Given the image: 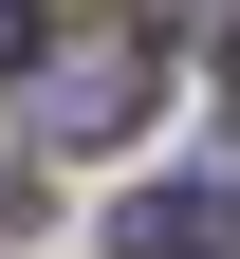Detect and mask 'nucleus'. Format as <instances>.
Listing matches in <instances>:
<instances>
[{
    "label": "nucleus",
    "instance_id": "f257e3e1",
    "mask_svg": "<svg viewBox=\"0 0 240 259\" xmlns=\"http://www.w3.org/2000/svg\"><path fill=\"white\" fill-rule=\"evenodd\" d=\"M148 93H166V37H148V19L37 37V130H56V148H129V130H148Z\"/></svg>",
    "mask_w": 240,
    "mask_h": 259
},
{
    "label": "nucleus",
    "instance_id": "f03ea898",
    "mask_svg": "<svg viewBox=\"0 0 240 259\" xmlns=\"http://www.w3.org/2000/svg\"><path fill=\"white\" fill-rule=\"evenodd\" d=\"M111 259H240V185L203 167V185H129L111 204Z\"/></svg>",
    "mask_w": 240,
    "mask_h": 259
},
{
    "label": "nucleus",
    "instance_id": "7ed1b4c3",
    "mask_svg": "<svg viewBox=\"0 0 240 259\" xmlns=\"http://www.w3.org/2000/svg\"><path fill=\"white\" fill-rule=\"evenodd\" d=\"M0 74H37V0H0Z\"/></svg>",
    "mask_w": 240,
    "mask_h": 259
},
{
    "label": "nucleus",
    "instance_id": "20e7f679",
    "mask_svg": "<svg viewBox=\"0 0 240 259\" xmlns=\"http://www.w3.org/2000/svg\"><path fill=\"white\" fill-rule=\"evenodd\" d=\"M222 130H240V19H222Z\"/></svg>",
    "mask_w": 240,
    "mask_h": 259
}]
</instances>
